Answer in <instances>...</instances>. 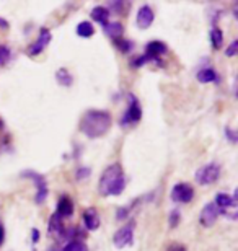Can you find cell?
Segmentation results:
<instances>
[{
	"label": "cell",
	"mask_w": 238,
	"mask_h": 251,
	"mask_svg": "<svg viewBox=\"0 0 238 251\" xmlns=\"http://www.w3.org/2000/svg\"><path fill=\"white\" fill-rule=\"evenodd\" d=\"M111 127V114L103 109H88L80 119V130L88 139H100Z\"/></svg>",
	"instance_id": "6da1fadb"
},
{
	"label": "cell",
	"mask_w": 238,
	"mask_h": 251,
	"mask_svg": "<svg viewBox=\"0 0 238 251\" xmlns=\"http://www.w3.org/2000/svg\"><path fill=\"white\" fill-rule=\"evenodd\" d=\"M126 188V176L124 170L119 163L109 165L108 168H105V172L101 173L100 181H98V193L103 198L108 196H121V193Z\"/></svg>",
	"instance_id": "7a4b0ae2"
},
{
	"label": "cell",
	"mask_w": 238,
	"mask_h": 251,
	"mask_svg": "<svg viewBox=\"0 0 238 251\" xmlns=\"http://www.w3.org/2000/svg\"><path fill=\"white\" fill-rule=\"evenodd\" d=\"M140 119H142V106H140V101L132 93H128V109H126L124 116L119 119V124L123 126V127H128V126L139 124Z\"/></svg>",
	"instance_id": "3957f363"
},
{
	"label": "cell",
	"mask_w": 238,
	"mask_h": 251,
	"mask_svg": "<svg viewBox=\"0 0 238 251\" xmlns=\"http://www.w3.org/2000/svg\"><path fill=\"white\" fill-rule=\"evenodd\" d=\"M220 173H222L220 165L212 162V163H207V165H204V167H201L199 170H197L194 178L201 186H209V184H214V183L219 181Z\"/></svg>",
	"instance_id": "277c9868"
},
{
	"label": "cell",
	"mask_w": 238,
	"mask_h": 251,
	"mask_svg": "<svg viewBox=\"0 0 238 251\" xmlns=\"http://www.w3.org/2000/svg\"><path fill=\"white\" fill-rule=\"evenodd\" d=\"M22 176L33 179L34 186H36V196H34V202H36L38 205H41L44 201L48 199V194H49V188H48L46 178H44L41 173L33 172V170H25V172H22Z\"/></svg>",
	"instance_id": "5b68a950"
},
{
	"label": "cell",
	"mask_w": 238,
	"mask_h": 251,
	"mask_svg": "<svg viewBox=\"0 0 238 251\" xmlns=\"http://www.w3.org/2000/svg\"><path fill=\"white\" fill-rule=\"evenodd\" d=\"M170 198L173 202L189 204L194 199V188L188 183H176L170 191Z\"/></svg>",
	"instance_id": "8992f818"
},
{
	"label": "cell",
	"mask_w": 238,
	"mask_h": 251,
	"mask_svg": "<svg viewBox=\"0 0 238 251\" xmlns=\"http://www.w3.org/2000/svg\"><path fill=\"white\" fill-rule=\"evenodd\" d=\"M134 243V220H131L128 225L121 227L118 232L113 235V245L118 250L131 247Z\"/></svg>",
	"instance_id": "52a82bcc"
},
{
	"label": "cell",
	"mask_w": 238,
	"mask_h": 251,
	"mask_svg": "<svg viewBox=\"0 0 238 251\" xmlns=\"http://www.w3.org/2000/svg\"><path fill=\"white\" fill-rule=\"evenodd\" d=\"M237 201H238L237 199V191L234 194L217 193L214 204L217 205V209H219V214L229 215V212H234V215H237Z\"/></svg>",
	"instance_id": "ba28073f"
},
{
	"label": "cell",
	"mask_w": 238,
	"mask_h": 251,
	"mask_svg": "<svg viewBox=\"0 0 238 251\" xmlns=\"http://www.w3.org/2000/svg\"><path fill=\"white\" fill-rule=\"evenodd\" d=\"M219 209H217V205L214 202H207L204 207H202L201 210V215H199V222L202 227H206V228H209L212 227L215 222H217V219H219Z\"/></svg>",
	"instance_id": "9c48e42d"
},
{
	"label": "cell",
	"mask_w": 238,
	"mask_h": 251,
	"mask_svg": "<svg viewBox=\"0 0 238 251\" xmlns=\"http://www.w3.org/2000/svg\"><path fill=\"white\" fill-rule=\"evenodd\" d=\"M51 39H53V36H51L49 29L48 28H41L38 39L34 43H31V46L28 48V54H29V56H38V54H41L44 49L49 46Z\"/></svg>",
	"instance_id": "30bf717a"
},
{
	"label": "cell",
	"mask_w": 238,
	"mask_h": 251,
	"mask_svg": "<svg viewBox=\"0 0 238 251\" xmlns=\"http://www.w3.org/2000/svg\"><path fill=\"white\" fill-rule=\"evenodd\" d=\"M155 20V13L152 7L149 5H142L139 10H137V17H135V25H137L139 29H147L152 26V23H154Z\"/></svg>",
	"instance_id": "8fae6325"
},
{
	"label": "cell",
	"mask_w": 238,
	"mask_h": 251,
	"mask_svg": "<svg viewBox=\"0 0 238 251\" xmlns=\"http://www.w3.org/2000/svg\"><path fill=\"white\" fill-rule=\"evenodd\" d=\"M83 225H85V228H87L88 232H95V230L100 228L101 219H100L98 210H96L95 207H88L83 212Z\"/></svg>",
	"instance_id": "7c38bea8"
},
{
	"label": "cell",
	"mask_w": 238,
	"mask_h": 251,
	"mask_svg": "<svg viewBox=\"0 0 238 251\" xmlns=\"http://www.w3.org/2000/svg\"><path fill=\"white\" fill-rule=\"evenodd\" d=\"M74 201L70 196H62L57 202V209H55V214L59 215L60 219H67L74 215Z\"/></svg>",
	"instance_id": "4fadbf2b"
},
{
	"label": "cell",
	"mask_w": 238,
	"mask_h": 251,
	"mask_svg": "<svg viewBox=\"0 0 238 251\" xmlns=\"http://www.w3.org/2000/svg\"><path fill=\"white\" fill-rule=\"evenodd\" d=\"M64 219H60L57 214H53L51 215V219H49V225H48V233H49V237H55L57 240H60V237H62V233H64Z\"/></svg>",
	"instance_id": "5bb4252c"
},
{
	"label": "cell",
	"mask_w": 238,
	"mask_h": 251,
	"mask_svg": "<svg viewBox=\"0 0 238 251\" xmlns=\"http://www.w3.org/2000/svg\"><path fill=\"white\" fill-rule=\"evenodd\" d=\"M166 52H168V46L163 41H150L145 46V54H149L155 61H160V56H163Z\"/></svg>",
	"instance_id": "9a60e30c"
},
{
	"label": "cell",
	"mask_w": 238,
	"mask_h": 251,
	"mask_svg": "<svg viewBox=\"0 0 238 251\" xmlns=\"http://www.w3.org/2000/svg\"><path fill=\"white\" fill-rule=\"evenodd\" d=\"M196 78L199 80L201 83H217V80H219V75L212 67H206V69H201L199 72H197Z\"/></svg>",
	"instance_id": "2e32d148"
},
{
	"label": "cell",
	"mask_w": 238,
	"mask_h": 251,
	"mask_svg": "<svg viewBox=\"0 0 238 251\" xmlns=\"http://www.w3.org/2000/svg\"><path fill=\"white\" fill-rule=\"evenodd\" d=\"M105 33H106V36H109L111 39L118 41V39L123 36L124 26L119 22H108V25L105 26Z\"/></svg>",
	"instance_id": "e0dca14e"
},
{
	"label": "cell",
	"mask_w": 238,
	"mask_h": 251,
	"mask_svg": "<svg viewBox=\"0 0 238 251\" xmlns=\"http://www.w3.org/2000/svg\"><path fill=\"white\" fill-rule=\"evenodd\" d=\"M90 17H92L96 23H100L101 26H106L108 25V18H109V10L106 7H95L92 10V13H90Z\"/></svg>",
	"instance_id": "ac0fdd59"
},
{
	"label": "cell",
	"mask_w": 238,
	"mask_h": 251,
	"mask_svg": "<svg viewBox=\"0 0 238 251\" xmlns=\"http://www.w3.org/2000/svg\"><path fill=\"white\" fill-rule=\"evenodd\" d=\"M209 38H211V46L214 49H220L222 48V43H224V33H222L220 28L214 26L211 29L209 33Z\"/></svg>",
	"instance_id": "d6986e66"
},
{
	"label": "cell",
	"mask_w": 238,
	"mask_h": 251,
	"mask_svg": "<svg viewBox=\"0 0 238 251\" xmlns=\"http://www.w3.org/2000/svg\"><path fill=\"white\" fill-rule=\"evenodd\" d=\"M95 34V28L90 22H82L77 25V36L80 38H92Z\"/></svg>",
	"instance_id": "ffe728a7"
},
{
	"label": "cell",
	"mask_w": 238,
	"mask_h": 251,
	"mask_svg": "<svg viewBox=\"0 0 238 251\" xmlns=\"http://www.w3.org/2000/svg\"><path fill=\"white\" fill-rule=\"evenodd\" d=\"M55 80H57L62 87H70V85H72V75H70L69 70L64 67H60L57 72H55Z\"/></svg>",
	"instance_id": "44dd1931"
},
{
	"label": "cell",
	"mask_w": 238,
	"mask_h": 251,
	"mask_svg": "<svg viewBox=\"0 0 238 251\" xmlns=\"http://www.w3.org/2000/svg\"><path fill=\"white\" fill-rule=\"evenodd\" d=\"M149 62L160 64V61H155V59L150 57L149 54H142V56H139V57H135V59H132V61H131V67H132V69H139V67H142V65L149 64Z\"/></svg>",
	"instance_id": "7402d4cb"
},
{
	"label": "cell",
	"mask_w": 238,
	"mask_h": 251,
	"mask_svg": "<svg viewBox=\"0 0 238 251\" xmlns=\"http://www.w3.org/2000/svg\"><path fill=\"white\" fill-rule=\"evenodd\" d=\"M60 251H88V247L80 240H72V242L65 243V247Z\"/></svg>",
	"instance_id": "603a6c76"
},
{
	"label": "cell",
	"mask_w": 238,
	"mask_h": 251,
	"mask_svg": "<svg viewBox=\"0 0 238 251\" xmlns=\"http://www.w3.org/2000/svg\"><path fill=\"white\" fill-rule=\"evenodd\" d=\"M12 59V51H10L8 46H0V67L7 65Z\"/></svg>",
	"instance_id": "cb8c5ba5"
},
{
	"label": "cell",
	"mask_w": 238,
	"mask_h": 251,
	"mask_svg": "<svg viewBox=\"0 0 238 251\" xmlns=\"http://www.w3.org/2000/svg\"><path fill=\"white\" fill-rule=\"evenodd\" d=\"M180 220H181V214H180V210H178V209H173V210H171V212H170V217H168V224H170V227H171V228L178 227Z\"/></svg>",
	"instance_id": "d4e9b609"
},
{
	"label": "cell",
	"mask_w": 238,
	"mask_h": 251,
	"mask_svg": "<svg viewBox=\"0 0 238 251\" xmlns=\"http://www.w3.org/2000/svg\"><path fill=\"white\" fill-rule=\"evenodd\" d=\"M237 51H238V39H234V41L230 43V46L225 49V56L227 57H235Z\"/></svg>",
	"instance_id": "484cf974"
},
{
	"label": "cell",
	"mask_w": 238,
	"mask_h": 251,
	"mask_svg": "<svg viewBox=\"0 0 238 251\" xmlns=\"http://www.w3.org/2000/svg\"><path fill=\"white\" fill-rule=\"evenodd\" d=\"M108 3H109V8L118 13L123 12L124 7H129V2H108Z\"/></svg>",
	"instance_id": "4316f807"
},
{
	"label": "cell",
	"mask_w": 238,
	"mask_h": 251,
	"mask_svg": "<svg viewBox=\"0 0 238 251\" xmlns=\"http://www.w3.org/2000/svg\"><path fill=\"white\" fill-rule=\"evenodd\" d=\"M224 132H225V137H227V139H229V140H230V142H232V144H237V140H238L237 130H234V129H232V127H229V126H227V127H225V130H224Z\"/></svg>",
	"instance_id": "83f0119b"
},
{
	"label": "cell",
	"mask_w": 238,
	"mask_h": 251,
	"mask_svg": "<svg viewBox=\"0 0 238 251\" xmlns=\"http://www.w3.org/2000/svg\"><path fill=\"white\" fill-rule=\"evenodd\" d=\"M116 43H118V48H119L123 52H129L131 49H132V46H134V44L131 43V41H124V39H118Z\"/></svg>",
	"instance_id": "f1b7e54d"
},
{
	"label": "cell",
	"mask_w": 238,
	"mask_h": 251,
	"mask_svg": "<svg viewBox=\"0 0 238 251\" xmlns=\"http://www.w3.org/2000/svg\"><path fill=\"white\" fill-rule=\"evenodd\" d=\"M129 215V207H119L118 214H116V220H124Z\"/></svg>",
	"instance_id": "f546056e"
},
{
	"label": "cell",
	"mask_w": 238,
	"mask_h": 251,
	"mask_svg": "<svg viewBox=\"0 0 238 251\" xmlns=\"http://www.w3.org/2000/svg\"><path fill=\"white\" fill-rule=\"evenodd\" d=\"M90 176V168L83 167V168H79L77 172V179H87Z\"/></svg>",
	"instance_id": "4dcf8cb0"
},
{
	"label": "cell",
	"mask_w": 238,
	"mask_h": 251,
	"mask_svg": "<svg viewBox=\"0 0 238 251\" xmlns=\"http://www.w3.org/2000/svg\"><path fill=\"white\" fill-rule=\"evenodd\" d=\"M39 237H41V235H39V230L38 228H33L31 230V242H33V245H36L39 242Z\"/></svg>",
	"instance_id": "1f68e13d"
},
{
	"label": "cell",
	"mask_w": 238,
	"mask_h": 251,
	"mask_svg": "<svg viewBox=\"0 0 238 251\" xmlns=\"http://www.w3.org/2000/svg\"><path fill=\"white\" fill-rule=\"evenodd\" d=\"M5 242V228H3V224L0 222V247L3 245Z\"/></svg>",
	"instance_id": "d6a6232c"
},
{
	"label": "cell",
	"mask_w": 238,
	"mask_h": 251,
	"mask_svg": "<svg viewBox=\"0 0 238 251\" xmlns=\"http://www.w3.org/2000/svg\"><path fill=\"white\" fill-rule=\"evenodd\" d=\"M168 251H186V248L183 247V245H171V247L168 248Z\"/></svg>",
	"instance_id": "836d02e7"
},
{
	"label": "cell",
	"mask_w": 238,
	"mask_h": 251,
	"mask_svg": "<svg viewBox=\"0 0 238 251\" xmlns=\"http://www.w3.org/2000/svg\"><path fill=\"white\" fill-rule=\"evenodd\" d=\"M0 28H3V29H8L10 28V25L7 20H3L2 17H0Z\"/></svg>",
	"instance_id": "e575fe53"
},
{
	"label": "cell",
	"mask_w": 238,
	"mask_h": 251,
	"mask_svg": "<svg viewBox=\"0 0 238 251\" xmlns=\"http://www.w3.org/2000/svg\"><path fill=\"white\" fill-rule=\"evenodd\" d=\"M51 251H53V250H51ZM55 251H57V250H55ZM59 251H60V250H59Z\"/></svg>",
	"instance_id": "d590c367"
}]
</instances>
